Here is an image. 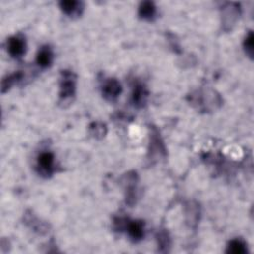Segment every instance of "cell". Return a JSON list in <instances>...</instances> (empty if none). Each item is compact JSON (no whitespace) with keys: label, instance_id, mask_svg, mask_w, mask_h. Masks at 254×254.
Here are the masks:
<instances>
[{"label":"cell","instance_id":"cell-1","mask_svg":"<svg viewBox=\"0 0 254 254\" xmlns=\"http://www.w3.org/2000/svg\"><path fill=\"white\" fill-rule=\"evenodd\" d=\"M118 229H126L128 235L134 242H138L144 237V224L141 221H129L119 219L115 222Z\"/></svg>","mask_w":254,"mask_h":254},{"label":"cell","instance_id":"cell-2","mask_svg":"<svg viewBox=\"0 0 254 254\" xmlns=\"http://www.w3.org/2000/svg\"><path fill=\"white\" fill-rule=\"evenodd\" d=\"M77 77L73 72L63 71L60 81V97L64 100L70 99L76 93Z\"/></svg>","mask_w":254,"mask_h":254},{"label":"cell","instance_id":"cell-3","mask_svg":"<svg viewBox=\"0 0 254 254\" xmlns=\"http://www.w3.org/2000/svg\"><path fill=\"white\" fill-rule=\"evenodd\" d=\"M37 169L41 176L48 178L54 173V155L51 152H43L38 157Z\"/></svg>","mask_w":254,"mask_h":254},{"label":"cell","instance_id":"cell-4","mask_svg":"<svg viewBox=\"0 0 254 254\" xmlns=\"http://www.w3.org/2000/svg\"><path fill=\"white\" fill-rule=\"evenodd\" d=\"M7 50L9 55L14 59L21 58L26 52V41L21 35L11 37L7 42Z\"/></svg>","mask_w":254,"mask_h":254},{"label":"cell","instance_id":"cell-5","mask_svg":"<svg viewBox=\"0 0 254 254\" xmlns=\"http://www.w3.org/2000/svg\"><path fill=\"white\" fill-rule=\"evenodd\" d=\"M121 91V85L116 79H109L103 85V94L108 100H115Z\"/></svg>","mask_w":254,"mask_h":254},{"label":"cell","instance_id":"cell-6","mask_svg":"<svg viewBox=\"0 0 254 254\" xmlns=\"http://www.w3.org/2000/svg\"><path fill=\"white\" fill-rule=\"evenodd\" d=\"M60 7L62 11L70 17H78L82 14L84 6L83 3L76 0H67V1H61Z\"/></svg>","mask_w":254,"mask_h":254},{"label":"cell","instance_id":"cell-7","mask_svg":"<svg viewBox=\"0 0 254 254\" xmlns=\"http://www.w3.org/2000/svg\"><path fill=\"white\" fill-rule=\"evenodd\" d=\"M54 60V53L52 49H51L49 46H43L38 52L37 55V64L43 68H49L52 66Z\"/></svg>","mask_w":254,"mask_h":254},{"label":"cell","instance_id":"cell-8","mask_svg":"<svg viewBox=\"0 0 254 254\" xmlns=\"http://www.w3.org/2000/svg\"><path fill=\"white\" fill-rule=\"evenodd\" d=\"M148 98V90L142 84L135 85L132 92V101L136 108H143Z\"/></svg>","mask_w":254,"mask_h":254},{"label":"cell","instance_id":"cell-9","mask_svg":"<svg viewBox=\"0 0 254 254\" xmlns=\"http://www.w3.org/2000/svg\"><path fill=\"white\" fill-rule=\"evenodd\" d=\"M138 14H139L140 18L147 20V21H152L156 17L157 8H156L154 2L144 1V2H141L139 5Z\"/></svg>","mask_w":254,"mask_h":254},{"label":"cell","instance_id":"cell-10","mask_svg":"<svg viewBox=\"0 0 254 254\" xmlns=\"http://www.w3.org/2000/svg\"><path fill=\"white\" fill-rule=\"evenodd\" d=\"M226 253L245 254V253H247V245L241 239H237V238L232 239L231 241H229V243L227 245Z\"/></svg>","mask_w":254,"mask_h":254},{"label":"cell","instance_id":"cell-11","mask_svg":"<svg viewBox=\"0 0 254 254\" xmlns=\"http://www.w3.org/2000/svg\"><path fill=\"white\" fill-rule=\"evenodd\" d=\"M22 78H23V74L21 72L14 73V74L9 75L6 78H4L2 80V83H1V91H2V93H4L7 90H9L12 87V85H14L20 80H22Z\"/></svg>","mask_w":254,"mask_h":254},{"label":"cell","instance_id":"cell-12","mask_svg":"<svg viewBox=\"0 0 254 254\" xmlns=\"http://www.w3.org/2000/svg\"><path fill=\"white\" fill-rule=\"evenodd\" d=\"M89 132L94 138L100 139L105 137V135L107 134V127L104 123L93 122L92 124L89 125Z\"/></svg>","mask_w":254,"mask_h":254},{"label":"cell","instance_id":"cell-13","mask_svg":"<svg viewBox=\"0 0 254 254\" xmlns=\"http://www.w3.org/2000/svg\"><path fill=\"white\" fill-rule=\"evenodd\" d=\"M243 47H244V51L246 55L250 58L253 59V47H254V36L253 33L250 31L247 36L244 39L243 42Z\"/></svg>","mask_w":254,"mask_h":254},{"label":"cell","instance_id":"cell-14","mask_svg":"<svg viewBox=\"0 0 254 254\" xmlns=\"http://www.w3.org/2000/svg\"><path fill=\"white\" fill-rule=\"evenodd\" d=\"M157 240H158V245L160 246V251L167 252L168 248L170 247V244H171L168 233L166 231H160L157 235Z\"/></svg>","mask_w":254,"mask_h":254}]
</instances>
